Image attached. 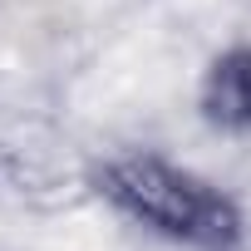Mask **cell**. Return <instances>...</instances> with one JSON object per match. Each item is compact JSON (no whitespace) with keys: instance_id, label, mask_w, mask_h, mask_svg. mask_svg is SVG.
Instances as JSON below:
<instances>
[{"instance_id":"7a4b0ae2","label":"cell","mask_w":251,"mask_h":251,"mask_svg":"<svg viewBox=\"0 0 251 251\" xmlns=\"http://www.w3.org/2000/svg\"><path fill=\"white\" fill-rule=\"evenodd\" d=\"M202 113L226 133H251V45H236L212 59L202 79Z\"/></svg>"},{"instance_id":"6da1fadb","label":"cell","mask_w":251,"mask_h":251,"mask_svg":"<svg viewBox=\"0 0 251 251\" xmlns=\"http://www.w3.org/2000/svg\"><path fill=\"white\" fill-rule=\"evenodd\" d=\"M94 192L123 222H133L138 231L163 236L182 251H241L246 246L241 202L222 182H212L163 153L103 158L94 173Z\"/></svg>"}]
</instances>
